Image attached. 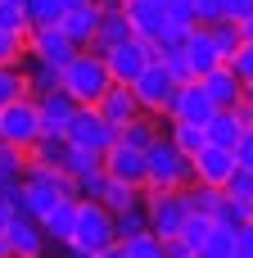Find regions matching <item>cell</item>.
Wrapping results in <instances>:
<instances>
[{
	"mask_svg": "<svg viewBox=\"0 0 253 258\" xmlns=\"http://www.w3.org/2000/svg\"><path fill=\"white\" fill-rule=\"evenodd\" d=\"M72 195V177L63 172V168H36V163H27V172H23V181L14 186V204H18V213H27V218H45L59 200H68Z\"/></svg>",
	"mask_w": 253,
	"mask_h": 258,
	"instance_id": "cell-1",
	"label": "cell"
},
{
	"mask_svg": "<svg viewBox=\"0 0 253 258\" xmlns=\"http://www.w3.org/2000/svg\"><path fill=\"white\" fill-rule=\"evenodd\" d=\"M109 245H118L113 213L100 200H77V227H72V240L63 249L72 258H95V254H104Z\"/></svg>",
	"mask_w": 253,
	"mask_h": 258,
	"instance_id": "cell-2",
	"label": "cell"
},
{
	"mask_svg": "<svg viewBox=\"0 0 253 258\" xmlns=\"http://www.w3.org/2000/svg\"><path fill=\"white\" fill-rule=\"evenodd\" d=\"M109 86H113V73H109V59H104L100 50H77V54L63 63V91H68L77 104L95 109Z\"/></svg>",
	"mask_w": 253,
	"mask_h": 258,
	"instance_id": "cell-3",
	"label": "cell"
},
{
	"mask_svg": "<svg viewBox=\"0 0 253 258\" xmlns=\"http://www.w3.org/2000/svg\"><path fill=\"white\" fill-rule=\"evenodd\" d=\"M145 168H149L145 190H186V186L195 181V159H186V154L167 141V132L145 150Z\"/></svg>",
	"mask_w": 253,
	"mask_h": 258,
	"instance_id": "cell-4",
	"label": "cell"
},
{
	"mask_svg": "<svg viewBox=\"0 0 253 258\" xmlns=\"http://www.w3.org/2000/svg\"><path fill=\"white\" fill-rule=\"evenodd\" d=\"M41 136H45V127H41V104H36V95H23V100H14V104L0 109V145L27 154Z\"/></svg>",
	"mask_w": 253,
	"mask_h": 258,
	"instance_id": "cell-5",
	"label": "cell"
},
{
	"mask_svg": "<svg viewBox=\"0 0 253 258\" xmlns=\"http://www.w3.org/2000/svg\"><path fill=\"white\" fill-rule=\"evenodd\" d=\"M145 213H149V231L158 240H172L186 231L195 209H190L186 190H145Z\"/></svg>",
	"mask_w": 253,
	"mask_h": 258,
	"instance_id": "cell-6",
	"label": "cell"
},
{
	"mask_svg": "<svg viewBox=\"0 0 253 258\" xmlns=\"http://www.w3.org/2000/svg\"><path fill=\"white\" fill-rule=\"evenodd\" d=\"M177 77L163 68V59H154L136 82H131V91H136V100H140V109L145 113H154V118H167V104H172V95H177Z\"/></svg>",
	"mask_w": 253,
	"mask_h": 258,
	"instance_id": "cell-7",
	"label": "cell"
},
{
	"mask_svg": "<svg viewBox=\"0 0 253 258\" xmlns=\"http://www.w3.org/2000/svg\"><path fill=\"white\" fill-rule=\"evenodd\" d=\"M104 59H109V73H113V82H122V86H131L154 59H158V50L149 45V41H140V36H131V41H122V45H113V50H104Z\"/></svg>",
	"mask_w": 253,
	"mask_h": 258,
	"instance_id": "cell-8",
	"label": "cell"
},
{
	"mask_svg": "<svg viewBox=\"0 0 253 258\" xmlns=\"http://www.w3.org/2000/svg\"><path fill=\"white\" fill-rule=\"evenodd\" d=\"M63 136H68V145L91 150V154H109V145L118 141V132H113L95 109H86V104L72 113V122H68V132H63Z\"/></svg>",
	"mask_w": 253,
	"mask_h": 258,
	"instance_id": "cell-9",
	"label": "cell"
},
{
	"mask_svg": "<svg viewBox=\"0 0 253 258\" xmlns=\"http://www.w3.org/2000/svg\"><path fill=\"white\" fill-rule=\"evenodd\" d=\"M213 113H217V104H213V95L204 91L199 77L195 82H181L177 95H172V104H167V118L172 122H199V127H208Z\"/></svg>",
	"mask_w": 253,
	"mask_h": 258,
	"instance_id": "cell-10",
	"label": "cell"
},
{
	"mask_svg": "<svg viewBox=\"0 0 253 258\" xmlns=\"http://www.w3.org/2000/svg\"><path fill=\"white\" fill-rule=\"evenodd\" d=\"M72 54H77V45H72V36H68L59 23H50V27H32V32H27V59H41V63L63 68Z\"/></svg>",
	"mask_w": 253,
	"mask_h": 258,
	"instance_id": "cell-11",
	"label": "cell"
},
{
	"mask_svg": "<svg viewBox=\"0 0 253 258\" xmlns=\"http://www.w3.org/2000/svg\"><path fill=\"white\" fill-rule=\"evenodd\" d=\"M104 172H109L113 181H127V186H136V190H145V177H149L145 150H136V145H127V141H113L109 154H104Z\"/></svg>",
	"mask_w": 253,
	"mask_h": 258,
	"instance_id": "cell-12",
	"label": "cell"
},
{
	"mask_svg": "<svg viewBox=\"0 0 253 258\" xmlns=\"http://www.w3.org/2000/svg\"><path fill=\"white\" fill-rule=\"evenodd\" d=\"M235 150H226V145H204L199 154H195V181L199 186H213V190H226V181L235 177Z\"/></svg>",
	"mask_w": 253,
	"mask_h": 258,
	"instance_id": "cell-13",
	"label": "cell"
},
{
	"mask_svg": "<svg viewBox=\"0 0 253 258\" xmlns=\"http://www.w3.org/2000/svg\"><path fill=\"white\" fill-rule=\"evenodd\" d=\"M104 5V14H100V27H95V41L86 45V50H113V45H122V41H131L136 36V27H131V18H127V5L122 0H100Z\"/></svg>",
	"mask_w": 253,
	"mask_h": 258,
	"instance_id": "cell-14",
	"label": "cell"
},
{
	"mask_svg": "<svg viewBox=\"0 0 253 258\" xmlns=\"http://www.w3.org/2000/svg\"><path fill=\"white\" fill-rule=\"evenodd\" d=\"M95 113L113 127V132H122L131 118H140L145 109H140V100H136V91L131 86H122V82H113L104 95H100V104H95Z\"/></svg>",
	"mask_w": 253,
	"mask_h": 258,
	"instance_id": "cell-15",
	"label": "cell"
},
{
	"mask_svg": "<svg viewBox=\"0 0 253 258\" xmlns=\"http://www.w3.org/2000/svg\"><path fill=\"white\" fill-rule=\"evenodd\" d=\"M5 240H9V258H36L45 254V231H41V222L36 218H27V213H14V222L5 227Z\"/></svg>",
	"mask_w": 253,
	"mask_h": 258,
	"instance_id": "cell-16",
	"label": "cell"
},
{
	"mask_svg": "<svg viewBox=\"0 0 253 258\" xmlns=\"http://www.w3.org/2000/svg\"><path fill=\"white\" fill-rule=\"evenodd\" d=\"M181 50H186V59H190V68H195V77H204V73H213L217 63H226V59H222V50H217V41H213V32H208V23H195V27L186 32Z\"/></svg>",
	"mask_w": 253,
	"mask_h": 258,
	"instance_id": "cell-17",
	"label": "cell"
},
{
	"mask_svg": "<svg viewBox=\"0 0 253 258\" xmlns=\"http://www.w3.org/2000/svg\"><path fill=\"white\" fill-rule=\"evenodd\" d=\"M36 104H41V127H45L50 136H63V132H68V122H72V113L81 109L63 86H59V91H50V95H36Z\"/></svg>",
	"mask_w": 253,
	"mask_h": 258,
	"instance_id": "cell-18",
	"label": "cell"
},
{
	"mask_svg": "<svg viewBox=\"0 0 253 258\" xmlns=\"http://www.w3.org/2000/svg\"><path fill=\"white\" fill-rule=\"evenodd\" d=\"M100 14H104V5H100V0H91V5H77V9H68V14L59 18V27L72 36V45H77V50H86V45L95 41Z\"/></svg>",
	"mask_w": 253,
	"mask_h": 258,
	"instance_id": "cell-19",
	"label": "cell"
},
{
	"mask_svg": "<svg viewBox=\"0 0 253 258\" xmlns=\"http://www.w3.org/2000/svg\"><path fill=\"white\" fill-rule=\"evenodd\" d=\"M199 82H204V91L213 95V104H217V109H235V104H240L244 82H240V73H235L231 63H217V68H213V73H204Z\"/></svg>",
	"mask_w": 253,
	"mask_h": 258,
	"instance_id": "cell-20",
	"label": "cell"
},
{
	"mask_svg": "<svg viewBox=\"0 0 253 258\" xmlns=\"http://www.w3.org/2000/svg\"><path fill=\"white\" fill-rule=\"evenodd\" d=\"M249 122H253V118L240 109V104H235V109H217V113L208 118V127H204V132H208V145H226V150H235V141H240V132H244Z\"/></svg>",
	"mask_w": 253,
	"mask_h": 258,
	"instance_id": "cell-21",
	"label": "cell"
},
{
	"mask_svg": "<svg viewBox=\"0 0 253 258\" xmlns=\"http://www.w3.org/2000/svg\"><path fill=\"white\" fill-rule=\"evenodd\" d=\"M72 227H77V195L59 200V204L41 218V231H45L50 245H68V240H72Z\"/></svg>",
	"mask_w": 253,
	"mask_h": 258,
	"instance_id": "cell-22",
	"label": "cell"
},
{
	"mask_svg": "<svg viewBox=\"0 0 253 258\" xmlns=\"http://www.w3.org/2000/svg\"><path fill=\"white\" fill-rule=\"evenodd\" d=\"M167 132V118H154V113H140V118H131L122 132H118V141H127V145H136V150H149L158 136Z\"/></svg>",
	"mask_w": 253,
	"mask_h": 258,
	"instance_id": "cell-23",
	"label": "cell"
},
{
	"mask_svg": "<svg viewBox=\"0 0 253 258\" xmlns=\"http://www.w3.org/2000/svg\"><path fill=\"white\" fill-rule=\"evenodd\" d=\"M23 77H27V95H50L63 86V68L41 63V59H23Z\"/></svg>",
	"mask_w": 253,
	"mask_h": 258,
	"instance_id": "cell-24",
	"label": "cell"
},
{
	"mask_svg": "<svg viewBox=\"0 0 253 258\" xmlns=\"http://www.w3.org/2000/svg\"><path fill=\"white\" fill-rule=\"evenodd\" d=\"M68 150H72V145H68V136H50V132H45V136L27 150V163H36V168H63Z\"/></svg>",
	"mask_w": 253,
	"mask_h": 258,
	"instance_id": "cell-25",
	"label": "cell"
},
{
	"mask_svg": "<svg viewBox=\"0 0 253 258\" xmlns=\"http://www.w3.org/2000/svg\"><path fill=\"white\" fill-rule=\"evenodd\" d=\"M167 141H172L186 159H195V154L208 145V132H204L199 122H172V118H167Z\"/></svg>",
	"mask_w": 253,
	"mask_h": 258,
	"instance_id": "cell-26",
	"label": "cell"
},
{
	"mask_svg": "<svg viewBox=\"0 0 253 258\" xmlns=\"http://www.w3.org/2000/svg\"><path fill=\"white\" fill-rule=\"evenodd\" d=\"M213 222H217V227H231V231H240L244 222H253V204H249V200H235V195H226V190H222V204H217Z\"/></svg>",
	"mask_w": 253,
	"mask_h": 258,
	"instance_id": "cell-27",
	"label": "cell"
},
{
	"mask_svg": "<svg viewBox=\"0 0 253 258\" xmlns=\"http://www.w3.org/2000/svg\"><path fill=\"white\" fill-rule=\"evenodd\" d=\"M145 200V190H136V186H127V181H113L109 177V186H104V195H100V204L109 209V213H122V209H131V204H140Z\"/></svg>",
	"mask_w": 253,
	"mask_h": 258,
	"instance_id": "cell-28",
	"label": "cell"
},
{
	"mask_svg": "<svg viewBox=\"0 0 253 258\" xmlns=\"http://www.w3.org/2000/svg\"><path fill=\"white\" fill-rule=\"evenodd\" d=\"M113 227H118V240L145 236V231H149V213H145V200H140V204H131V209H122V213H113Z\"/></svg>",
	"mask_w": 253,
	"mask_h": 258,
	"instance_id": "cell-29",
	"label": "cell"
},
{
	"mask_svg": "<svg viewBox=\"0 0 253 258\" xmlns=\"http://www.w3.org/2000/svg\"><path fill=\"white\" fill-rule=\"evenodd\" d=\"M27 59V27L0 23V63H23Z\"/></svg>",
	"mask_w": 253,
	"mask_h": 258,
	"instance_id": "cell-30",
	"label": "cell"
},
{
	"mask_svg": "<svg viewBox=\"0 0 253 258\" xmlns=\"http://www.w3.org/2000/svg\"><path fill=\"white\" fill-rule=\"evenodd\" d=\"M23 172H27V154L0 145V190H14V186L23 181Z\"/></svg>",
	"mask_w": 253,
	"mask_h": 258,
	"instance_id": "cell-31",
	"label": "cell"
},
{
	"mask_svg": "<svg viewBox=\"0 0 253 258\" xmlns=\"http://www.w3.org/2000/svg\"><path fill=\"white\" fill-rule=\"evenodd\" d=\"M27 95V77H23V63H0V109L23 100Z\"/></svg>",
	"mask_w": 253,
	"mask_h": 258,
	"instance_id": "cell-32",
	"label": "cell"
},
{
	"mask_svg": "<svg viewBox=\"0 0 253 258\" xmlns=\"http://www.w3.org/2000/svg\"><path fill=\"white\" fill-rule=\"evenodd\" d=\"M208 32H213V41H217L222 59H231V54L244 45V32H240V23H231V18H217V23H208Z\"/></svg>",
	"mask_w": 253,
	"mask_h": 258,
	"instance_id": "cell-33",
	"label": "cell"
},
{
	"mask_svg": "<svg viewBox=\"0 0 253 258\" xmlns=\"http://www.w3.org/2000/svg\"><path fill=\"white\" fill-rule=\"evenodd\" d=\"M23 14H27V27H50V23H59L68 9H63V0H27Z\"/></svg>",
	"mask_w": 253,
	"mask_h": 258,
	"instance_id": "cell-34",
	"label": "cell"
},
{
	"mask_svg": "<svg viewBox=\"0 0 253 258\" xmlns=\"http://www.w3.org/2000/svg\"><path fill=\"white\" fill-rule=\"evenodd\" d=\"M104 168V154H91V150H68V159H63V172L77 181V177H86V172H100Z\"/></svg>",
	"mask_w": 253,
	"mask_h": 258,
	"instance_id": "cell-35",
	"label": "cell"
},
{
	"mask_svg": "<svg viewBox=\"0 0 253 258\" xmlns=\"http://www.w3.org/2000/svg\"><path fill=\"white\" fill-rule=\"evenodd\" d=\"M213 231H217V222H213L208 213H190V222H186V231H181V240H186V245H190V249L199 254V249L208 245V236H213Z\"/></svg>",
	"mask_w": 253,
	"mask_h": 258,
	"instance_id": "cell-36",
	"label": "cell"
},
{
	"mask_svg": "<svg viewBox=\"0 0 253 258\" xmlns=\"http://www.w3.org/2000/svg\"><path fill=\"white\" fill-rule=\"evenodd\" d=\"M204 258H240V245H235V231L231 227H217L213 236H208V245L199 249Z\"/></svg>",
	"mask_w": 253,
	"mask_h": 258,
	"instance_id": "cell-37",
	"label": "cell"
},
{
	"mask_svg": "<svg viewBox=\"0 0 253 258\" xmlns=\"http://www.w3.org/2000/svg\"><path fill=\"white\" fill-rule=\"evenodd\" d=\"M158 59H163V68H167L177 82H195V68H190V59H186V50H181V45L158 50Z\"/></svg>",
	"mask_w": 253,
	"mask_h": 258,
	"instance_id": "cell-38",
	"label": "cell"
},
{
	"mask_svg": "<svg viewBox=\"0 0 253 258\" xmlns=\"http://www.w3.org/2000/svg\"><path fill=\"white\" fill-rule=\"evenodd\" d=\"M122 245H127V254H131V258H167L163 240H158L154 231H145V236H131V240H122Z\"/></svg>",
	"mask_w": 253,
	"mask_h": 258,
	"instance_id": "cell-39",
	"label": "cell"
},
{
	"mask_svg": "<svg viewBox=\"0 0 253 258\" xmlns=\"http://www.w3.org/2000/svg\"><path fill=\"white\" fill-rule=\"evenodd\" d=\"M104 186H109V172L100 168V172L77 177V181H72V195H77V200H100V195H104Z\"/></svg>",
	"mask_w": 253,
	"mask_h": 258,
	"instance_id": "cell-40",
	"label": "cell"
},
{
	"mask_svg": "<svg viewBox=\"0 0 253 258\" xmlns=\"http://www.w3.org/2000/svg\"><path fill=\"white\" fill-rule=\"evenodd\" d=\"M226 195H235V200H249V204H253V172H249V168H235V177L226 181Z\"/></svg>",
	"mask_w": 253,
	"mask_h": 258,
	"instance_id": "cell-41",
	"label": "cell"
},
{
	"mask_svg": "<svg viewBox=\"0 0 253 258\" xmlns=\"http://www.w3.org/2000/svg\"><path fill=\"white\" fill-rule=\"evenodd\" d=\"M226 63L240 73V82H253V41H244V45H240V50H235Z\"/></svg>",
	"mask_w": 253,
	"mask_h": 258,
	"instance_id": "cell-42",
	"label": "cell"
},
{
	"mask_svg": "<svg viewBox=\"0 0 253 258\" xmlns=\"http://www.w3.org/2000/svg\"><path fill=\"white\" fill-rule=\"evenodd\" d=\"M186 9L195 14V23H217L222 18V0H190Z\"/></svg>",
	"mask_w": 253,
	"mask_h": 258,
	"instance_id": "cell-43",
	"label": "cell"
},
{
	"mask_svg": "<svg viewBox=\"0 0 253 258\" xmlns=\"http://www.w3.org/2000/svg\"><path fill=\"white\" fill-rule=\"evenodd\" d=\"M235 163L253 172V122L244 127V132H240V141H235Z\"/></svg>",
	"mask_w": 253,
	"mask_h": 258,
	"instance_id": "cell-44",
	"label": "cell"
},
{
	"mask_svg": "<svg viewBox=\"0 0 253 258\" xmlns=\"http://www.w3.org/2000/svg\"><path fill=\"white\" fill-rule=\"evenodd\" d=\"M222 18H231V23L253 18V0H222Z\"/></svg>",
	"mask_w": 253,
	"mask_h": 258,
	"instance_id": "cell-45",
	"label": "cell"
},
{
	"mask_svg": "<svg viewBox=\"0 0 253 258\" xmlns=\"http://www.w3.org/2000/svg\"><path fill=\"white\" fill-rule=\"evenodd\" d=\"M14 213H18V204H14V190H0V231L14 222Z\"/></svg>",
	"mask_w": 253,
	"mask_h": 258,
	"instance_id": "cell-46",
	"label": "cell"
},
{
	"mask_svg": "<svg viewBox=\"0 0 253 258\" xmlns=\"http://www.w3.org/2000/svg\"><path fill=\"white\" fill-rule=\"evenodd\" d=\"M235 245H240V254L253 258V222H244L240 231H235Z\"/></svg>",
	"mask_w": 253,
	"mask_h": 258,
	"instance_id": "cell-47",
	"label": "cell"
},
{
	"mask_svg": "<svg viewBox=\"0 0 253 258\" xmlns=\"http://www.w3.org/2000/svg\"><path fill=\"white\" fill-rule=\"evenodd\" d=\"M163 249H167V258H190V254H195V249H190V245H186L181 236H172V240H163Z\"/></svg>",
	"mask_w": 253,
	"mask_h": 258,
	"instance_id": "cell-48",
	"label": "cell"
},
{
	"mask_svg": "<svg viewBox=\"0 0 253 258\" xmlns=\"http://www.w3.org/2000/svg\"><path fill=\"white\" fill-rule=\"evenodd\" d=\"M240 109L253 118V82H244V91H240Z\"/></svg>",
	"mask_w": 253,
	"mask_h": 258,
	"instance_id": "cell-49",
	"label": "cell"
},
{
	"mask_svg": "<svg viewBox=\"0 0 253 258\" xmlns=\"http://www.w3.org/2000/svg\"><path fill=\"white\" fill-rule=\"evenodd\" d=\"M95 258H131V254H127V245H122V240H118V245H109V249H104V254H95Z\"/></svg>",
	"mask_w": 253,
	"mask_h": 258,
	"instance_id": "cell-50",
	"label": "cell"
},
{
	"mask_svg": "<svg viewBox=\"0 0 253 258\" xmlns=\"http://www.w3.org/2000/svg\"><path fill=\"white\" fill-rule=\"evenodd\" d=\"M240 32H244V41H253V18H244V23H240Z\"/></svg>",
	"mask_w": 253,
	"mask_h": 258,
	"instance_id": "cell-51",
	"label": "cell"
},
{
	"mask_svg": "<svg viewBox=\"0 0 253 258\" xmlns=\"http://www.w3.org/2000/svg\"><path fill=\"white\" fill-rule=\"evenodd\" d=\"M0 258H9V240H5V231H0Z\"/></svg>",
	"mask_w": 253,
	"mask_h": 258,
	"instance_id": "cell-52",
	"label": "cell"
},
{
	"mask_svg": "<svg viewBox=\"0 0 253 258\" xmlns=\"http://www.w3.org/2000/svg\"><path fill=\"white\" fill-rule=\"evenodd\" d=\"M77 5H91V0H63V9H77Z\"/></svg>",
	"mask_w": 253,
	"mask_h": 258,
	"instance_id": "cell-53",
	"label": "cell"
},
{
	"mask_svg": "<svg viewBox=\"0 0 253 258\" xmlns=\"http://www.w3.org/2000/svg\"><path fill=\"white\" fill-rule=\"evenodd\" d=\"M0 5H27V0H0Z\"/></svg>",
	"mask_w": 253,
	"mask_h": 258,
	"instance_id": "cell-54",
	"label": "cell"
},
{
	"mask_svg": "<svg viewBox=\"0 0 253 258\" xmlns=\"http://www.w3.org/2000/svg\"><path fill=\"white\" fill-rule=\"evenodd\" d=\"M190 258H204V254H190Z\"/></svg>",
	"mask_w": 253,
	"mask_h": 258,
	"instance_id": "cell-55",
	"label": "cell"
},
{
	"mask_svg": "<svg viewBox=\"0 0 253 258\" xmlns=\"http://www.w3.org/2000/svg\"><path fill=\"white\" fill-rule=\"evenodd\" d=\"M36 258H50V254H36Z\"/></svg>",
	"mask_w": 253,
	"mask_h": 258,
	"instance_id": "cell-56",
	"label": "cell"
},
{
	"mask_svg": "<svg viewBox=\"0 0 253 258\" xmlns=\"http://www.w3.org/2000/svg\"><path fill=\"white\" fill-rule=\"evenodd\" d=\"M240 258H244V254H240Z\"/></svg>",
	"mask_w": 253,
	"mask_h": 258,
	"instance_id": "cell-57",
	"label": "cell"
}]
</instances>
